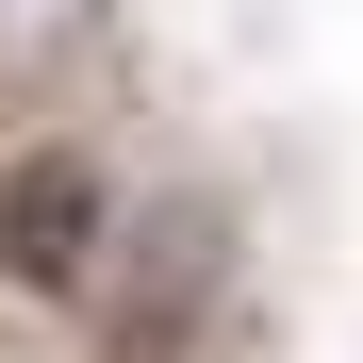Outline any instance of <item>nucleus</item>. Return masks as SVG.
<instances>
[{"label": "nucleus", "instance_id": "obj_1", "mask_svg": "<svg viewBox=\"0 0 363 363\" xmlns=\"http://www.w3.org/2000/svg\"><path fill=\"white\" fill-rule=\"evenodd\" d=\"M99 264H116V165L33 133L0 165V281L17 297H99Z\"/></svg>", "mask_w": 363, "mask_h": 363}, {"label": "nucleus", "instance_id": "obj_2", "mask_svg": "<svg viewBox=\"0 0 363 363\" xmlns=\"http://www.w3.org/2000/svg\"><path fill=\"white\" fill-rule=\"evenodd\" d=\"M116 248H149L133 297H116V363H199V314H215V281H231V215L215 199H165L149 231L116 215Z\"/></svg>", "mask_w": 363, "mask_h": 363}, {"label": "nucleus", "instance_id": "obj_3", "mask_svg": "<svg viewBox=\"0 0 363 363\" xmlns=\"http://www.w3.org/2000/svg\"><path fill=\"white\" fill-rule=\"evenodd\" d=\"M99 33H116V0H0V99H50Z\"/></svg>", "mask_w": 363, "mask_h": 363}]
</instances>
